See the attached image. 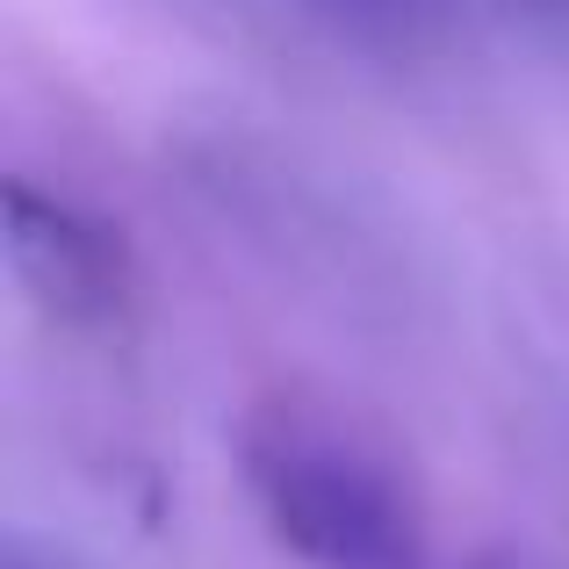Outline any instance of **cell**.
I'll return each instance as SVG.
<instances>
[{
  "label": "cell",
  "instance_id": "cell-1",
  "mask_svg": "<svg viewBox=\"0 0 569 569\" xmlns=\"http://www.w3.org/2000/svg\"><path fill=\"white\" fill-rule=\"evenodd\" d=\"M238 476L274 548L303 569H426V519L403 476L310 403H252Z\"/></svg>",
  "mask_w": 569,
  "mask_h": 569
},
{
  "label": "cell",
  "instance_id": "cell-2",
  "mask_svg": "<svg viewBox=\"0 0 569 569\" xmlns=\"http://www.w3.org/2000/svg\"><path fill=\"white\" fill-rule=\"evenodd\" d=\"M8 260H14V281L58 325H116L123 318L130 267H123L116 231L80 217L58 194H37L29 181L8 188Z\"/></svg>",
  "mask_w": 569,
  "mask_h": 569
},
{
  "label": "cell",
  "instance_id": "cell-3",
  "mask_svg": "<svg viewBox=\"0 0 569 569\" xmlns=\"http://www.w3.org/2000/svg\"><path fill=\"white\" fill-rule=\"evenodd\" d=\"M296 8H318V14H339V22H397L411 0H296Z\"/></svg>",
  "mask_w": 569,
  "mask_h": 569
},
{
  "label": "cell",
  "instance_id": "cell-4",
  "mask_svg": "<svg viewBox=\"0 0 569 569\" xmlns=\"http://www.w3.org/2000/svg\"><path fill=\"white\" fill-rule=\"evenodd\" d=\"M8 569H29V562H22V556H14V562H8Z\"/></svg>",
  "mask_w": 569,
  "mask_h": 569
},
{
  "label": "cell",
  "instance_id": "cell-5",
  "mask_svg": "<svg viewBox=\"0 0 569 569\" xmlns=\"http://www.w3.org/2000/svg\"><path fill=\"white\" fill-rule=\"evenodd\" d=\"M476 569H505V562H476Z\"/></svg>",
  "mask_w": 569,
  "mask_h": 569
}]
</instances>
